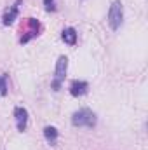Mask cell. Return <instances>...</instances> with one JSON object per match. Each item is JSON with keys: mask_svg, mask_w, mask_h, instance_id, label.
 Wrapping results in <instances>:
<instances>
[{"mask_svg": "<svg viewBox=\"0 0 148 150\" xmlns=\"http://www.w3.org/2000/svg\"><path fill=\"white\" fill-rule=\"evenodd\" d=\"M66 68H68V59H66L65 56H61V58L58 59V63H56V79H54V82H52V87H54V89H58L59 84H61V80L65 79Z\"/></svg>", "mask_w": 148, "mask_h": 150, "instance_id": "3", "label": "cell"}, {"mask_svg": "<svg viewBox=\"0 0 148 150\" xmlns=\"http://www.w3.org/2000/svg\"><path fill=\"white\" fill-rule=\"evenodd\" d=\"M14 115H16L18 129H19V131H25V129H26V124H28V112H26V108L18 107V108L14 110Z\"/></svg>", "mask_w": 148, "mask_h": 150, "instance_id": "4", "label": "cell"}, {"mask_svg": "<svg viewBox=\"0 0 148 150\" xmlns=\"http://www.w3.org/2000/svg\"><path fill=\"white\" fill-rule=\"evenodd\" d=\"M44 5L47 11H54V0H44Z\"/></svg>", "mask_w": 148, "mask_h": 150, "instance_id": "10", "label": "cell"}, {"mask_svg": "<svg viewBox=\"0 0 148 150\" xmlns=\"http://www.w3.org/2000/svg\"><path fill=\"white\" fill-rule=\"evenodd\" d=\"M44 136H45V140H47L51 145H54V143H56V140H58V131H56V127L47 126V127L44 129Z\"/></svg>", "mask_w": 148, "mask_h": 150, "instance_id": "7", "label": "cell"}, {"mask_svg": "<svg viewBox=\"0 0 148 150\" xmlns=\"http://www.w3.org/2000/svg\"><path fill=\"white\" fill-rule=\"evenodd\" d=\"M63 40L66 42V44H70V45H73L75 42H77V32H75L73 28H65L63 30Z\"/></svg>", "mask_w": 148, "mask_h": 150, "instance_id": "8", "label": "cell"}, {"mask_svg": "<svg viewBox=\"0 0 148 150\" xmlns=\"http://www.w3.org/2000/svg\"><path fill=\"white\" fill-rule=\"evenodd\" d=\"M122 19H124L122 4H120V0H115L110 5V11H108V25H110L111 30H118L122 25Z\"/></svg>", "mask_w": 148, "mask_h": 150, "instance_id": "1", "label": "cell"}, {"mask_svg": "<svg viewBox=\"0 0 148 150\" xmlns=\"http://www.w3.org/2000/svg\"><path fill=\"white\" fill-rule=\"evenodd\" d=\"M7 93V75H2L0 77V94H5Z\"/></svg>", "mask_w": 148, "mask_h": 150, "instance_id": "9", "label": "cell"}, {"mask_svg": "<svg viewBox=\"0 0 148 150\" xmlns=\"http://www.w3.org/2000/svg\"><path fill=\"white\" fill-rule=\"evenodd\" d=\"M18 7H19V0L4 14V25H12V23H14V19H16V16H18Z\"/></svg>", "mask_w": 148, "mask_h": 150, "instance_id": "6", "label": "cell"}, {"mask_svg": "<svg viewBox=\"0 0 148 150\" xmlns=\"http://www.w3.org/2000/svg\"><path fill=\"white\" fill-rule=\"evenodd\" d=\"M72 122H73V126H87V127H92V126H96V115H94V112H91L89 108H82V110H78V112L73 113Z\"/></svg>", "mask_w": 148, "mask_h": 150, "instance_id": "2", "label": "cell"}, {"mask_svg": "<svg viewBox=\"0 0 148 150\" xmlns=\"http://www.w3.org/2000/svg\"><path fill=\"white\" fill-rule=\"evenodd\" d=\"M87 87H89L87 82H84V80H73L72 86H70V93L73 96H82V94L87 93Z\"/></svg>", "mask_w": 148, "mask_h": 150, "instance_id": "5", "label": "cell"}]
</instances>
